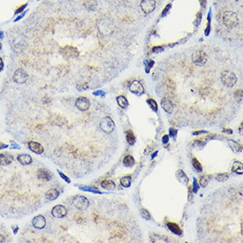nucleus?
Segmentation results:
<instances>
[{
    "instance_id": "1",
    "label": "nucleus",
    "mask_w": 243,
    "mask_h": 243,
    "mask_svg": "<svg viewBox=\"0 0 243 243\" xmlns=\"http://www.w3.org/2000/svg\"><path fill=\"white\" fill-rule=\"evenodd\" d=\"M223 21L225 26L231 29L235 28L238 23H239V18L236 13L232 12V11H226L224 14H223Z\"/></svg>"
},
{
    "instance_id": "2",
    "label": "nucleus",
    "mask_w": 243,
    "mask_h": 243,
    "mask_svg": "<svg viewBox=\"0 0 243 243\" xmlns=\"http://www.w3.org/2000/svg\"><path fill=\"white\" fill-rule=\"evenodd\" d=\"M221 81L225 86L228 88H232L237 82V76L232 71L225 70L221 73Z\"/></svg>"
},
{
    "instance_id": "3",
    "label": "nucleus",
    "mask_w": 243,
    "mask_h": 243,
    "mask_svg": "<svg viewBox=\"0 0 243 243\" xmlns=\"http://www.w3.org/2000/svg\"><path fill=\"white\" fill-rule=\"evenodd\" d=\"M208 59L207 54L204 51L199 50L196 51L192 54V61L194 65H196L198 66H203L206 64Z\"/></svg>"
},
{
    "instance_id": "4",
    "label": "nucleus",
    "mask_w": 243,
    "mask_h": 243,
    "mask_svg": "<svg viewBox=\"0 0 243 243\" xmlns=\"http://www.w3.org/2000/svg\"><path fill=\"white\" fill-rule=\"evenodd\" d=\"M59 52L66 58H78L80 55L78 49L73 45H65L60 47Z\"/></svg>"
},
{
    "instance_id": "5",
    "label": "nucleus",
    "mask_w": 243,
    "mask_h": 243,
    "mask_svg": "<svg viewBox=\"0 0 243 243\" xmlns=\"http://www.w3.org/2000/svg\"><path fill=\"white\" fill-rule=\"evenodd\" d=\"M73 204L79 211H85L89 206V201L84 196H76L73 199Z\"/></svg>"
},
{
    "instance_id": "6",
    "label": "nucleus",
    "mask_w": 243,
    "mask_h": 243,
    "mask_svg": "<svg viewBox=\"0 0 243 243\" xmlns=\"http://www.w3.org/2000/svg\"><path fill=\"white\" fill-rule=\"evenodd\" d=\"M99 126L102 129V131L106 134H111L115 129V124H114L113 120L112 119V118H110L108 116L105 117L101 119Z\"/></svg>"
},
{
    "instance_id": "7",
    "label": "nucleus",
    "mask_w": 243,
    "mask_h": 243,
    "mask_svg": "<svg viewBox=\"0 0 243 243\" xmlns=\"http://www.w3.org/2000/svg\"><path fill=\"white\" fill-rule=\"evenodd\" d=\"M28 79V73L22 68H19L15 71L13 76V80L17 84H24Z\"/></svg>"
},
{
    "instance_id": "8",
    "label": "nucleus",
    "mask_w": 243,
    "mask_h": 243,
    "mask_svg": "<svg viewBox=\"0 0 243 243\" xmlns=\"http://www.w3.org/2000/svg\"><path fill=\"white\" fill-rule=\"evenodd\" d=\"M140 6L145 14H150L156 8V0H141Z\"/></svg>"
},
{
    "instance_id": "9",
    "label": "nucleus",
    "mask_w": 243,
    "mask_h": 243,
    "mask_svg": "<svg viewBox=\"0 0 243 243\" xmlns=\"http://www.w3.org/2000/svg\"><path fill=\"white\" fill-rule=\"evenodd\" d=\"M75 106L77 109H79L81 112H86L88 110L90 106V101L88 97L85 96H80L75 101Z\"/></svg>"
},
{
    "instance_id": "10",
    "label": "nucleus",
    "mask_w": 243,
    "mask_h": 243,
    "mask_svg": "<svg viewBox=\"0 0 243 243\" xmlns=\"http://www.w3.org/2000/svg\"><path fill=\"white\" fill-rule=\"evenodd\" d=\"M66 214H67L66 208L60 204L54 206L52 210V215L56 218H63L66 216Z\"/></svg>"
},
{
    "instance_id": "11",
    "label": "nucleus",
    "mask_w": 243,
    "mask_h": 243,
    "mask_svg": "<svg viewBox=\"0 0 243 243\" xmlns=\"http://www.w3.org/2000/svg\"><path fill=\"white\" fill-rule=\"evenodd\" d=\"M129 90L136 95H141L144 93L143 85L139 81H134L129 86Z\"/></svg>"
},
{
    "instance_id": "12",
    "label": "nucleus",
    "mask_w": 243,
    "mask_h": 243,
    "mask_svg": "<svg viewBox=\"0 0 243 243\" xmlns=\"http://www.w3.org/2000/svg\"><path fill=\"white\" fill-rule=\"evenodd\" d=\"M111 233L112 235H113V237L121 238L125 234V228L122 225L115 222L111 226Z\"/></svg>"
},
{
    "instance_id": "13",
    "label": "nucleus",
    "mask_w": 243,
    "mask_h": 243,
    "mask_svg": "<svg viewBox=\"0 0 243 243\" xmlns=\"http://www.w3.org/2000/svg\"><path fill=\"white\" fill-rule=\"evenodd\" d=\"M28 149H29L32 152H34V153H35V154H37V155H41V154H42L43 151H44V149H43V147H42V145L41 143L37 142V141H28Z\"/></svg>"
},
{
    "instance_id": "14",
    "label": "nucleus",
    "mask_w": 243,
    "mask_h": 243,
    "mask_svg": "<svg viewBox=\"0 0 243 243\" xmlns=\"http://www.w3.org/2000/svg\"><path fill=\"white\" fill-rule=\"evenodd\" d=\"M32 225L36 229H43L46 225V219L42 215H37L35 216L32 220Z\"/></svg>"
},
{
    "instance_id": "15",
    "label": "nucleus",
    "mask_w": 243,
    "mask_h": 243,
    "mask_svg": "<svg viewBox=\"0 0 243 243\" xmlns=\"http://www.w3.org/2000/svg\"><path fill=\"white\" fill-rule=\"evenodd\" d=\"M36 175H37L39 179H42L43 181H50L52 179V173L49 170L44 169V168L38 169V171L36 172Z\"/></svg>"
},
{
    "instance_id": "16",
    "label": "nucleus",
    "mask_w": 243,
    "mask_h": 243,
    "mask_svg": "<svg viewBox=\"0 0 243 243\" xmlns=\"http://www.w3.org/2000/svg\"><path fill=\"white\" fill-rule=\"evenodd\" d=\"M13 157L12 154L7 153V152H4L0 154V165L3 166H6L11 165L13 162Z\"/></svg>"
},
{
    "instance_id": "17",
    "label": "nucleus",
    "mask_w": 243,
    "mask_h": 243,
    "mask_svg": "<svg viewBox=\"0 0 243 243\" xmlns=\"http://www.w3.org/2000/svg\"><path fill=\"white\" fill-rule=\"evenodd\" d=\"M161 106H162V108L164 109V111L165 112H167L169 114L172 113L174 106H173L172 102L169 98H167V97H163V98H162V100H161Z\"/></svg>"
},
{
    "instance_id": "18",
    "label": "nucleus",
    "mask_w": 243,
    "mask_h": 243,
    "mask_svg": "<svg viewBox=\"0 0 243 243\" xmlns=\"http://www.w3.org/2000/svg\"><path fill=\"white\" fill-rule=\"evenodd\" d=\"M50 121L53 124V125H56V126H63L65 123H66V120L64 117H62L61 115H59V114H52V117L50 118Z\"/></svg>"
},
{
    "instance_id": "19",
    "label": "nucleus",
    "mask_w": 243,
    "mask_h": 243,
    "mask_svg": "<svg viewBox=\"0 0 243 243\" xmlns=\"http://www.w3.org/2000/svg\"><path fill=\"white\" fill-rule=\"evenodd\" d=\"M59 191L57 188H51L50 190H48L45 194V197L47 200L50 201H53L55 199H57L59 196Z\"/></svg>"
},
{
    "instance_id": "20",
    "label": "nucleus",
    "mask_w": 243,
    "mask_h": 243,
    "mask_svg": "<svg viewBox=\"0 0 243 243\" xmlns=\"http://www.w3.org/2000/svg\"><path fill=\"white\" fill-rule=\"evenodd\" d=\"M17 160L19 163H20L22 165H28L33 162L32 158L28 154H19L17 156Z\"/></svg>"
},
{
    "instance_id": "21",
    "label": "nucleus",
    "mask_w": 243,
    "mask_h": 243,
    "mask_svg": "<svg viewBox=\"0 0 243 243\" xmlns=\"http://www.w3.org/2000/svg\"><path fill=\"white\" fill-rule=\"evenodd\" d=\"M167 227L174 234H177V235H181L182 234V230L177 223L167 222Z\"/></svg>"
},
{
    "instance_id": "22",
    "label": "nucleus",
    "mask_w": 243,
    "mask_h": 243,
    "mask_svg": "<svg viewBox=\"0 0 243 243\" xmlns=\"http://www.w3.org/2000/svg\"><path fill=\"white\" fill-rule=\"evenodd\" d=\"M97 0H83V6L88 11H95L97 7Z\"/></svg>"
},
{
    "instance_id": "23",
    "label": "nucleus",
    "mask_w": 243,
    "mask_h": 243,
    "mask_svg": "<svg viewBox=\"0 0 243 243\" xmlns=\"http://www.w3.org/2000/svg\"><path fill=\"white\" fill-rule=\"evenodd\" d=\"M176 178H177V179H178L180 183L185 184V185H186V184L188 183V181H189L188 177H187L186 174L184 172V171L181 170V169H179V170L177 171V172H176Z\"/></svg>"
},
{
    "instance_id": "24",
    "label": "nucleus",
    "mask_w": 243,
    "mask_h": 243,
    "mask_svg": "<svg viewBox=\"0 0 243 243\" xmlns=\"http://www.w3.org/2000/svg\"><path fill=\"white\" fill-rule=\"evenodd\" d=\"M232 171L233 172H235L236 174L242 175V173H243V165H242V163L239 162V161H235L232 165Z\"/></svg>"
},
{
    "instance_id": "25",
    "label": "nucleus",
    "mask_w": 243,
    "mask_h": 243,
    "mask_svg": "<svg viewBox=\"0 0 243 243\" xmlns=\"http://www.w3.org/2000/svg\"><path fill=\"white\" fill-rule=\"evenodd\" d=\"M228 144L230 146V148L235 151V152H241L242 151V145L239 144V142L235 141H232V140H229L228 141Z\"/></svg>"
},
{
    "instance_id": "26",
    "label": "nucleus",
    "mask_w": 243,
    "mask_h": 243,
    "mask_svg": "<svg viewBox=\"0 0 243 243\" xmlns=\"http://www.w3.org/2000/svg\"><path fill=\"white\" fill-rule=\"evenodd\" d=\"M101 186L106 190H113L115 188V182L111 179H105L101 182Z\"/></svg>"
},
{
    "instance_id": "27",
    "label": "nucleus",
    "mask_w": 243,
    "mask_h": 243,
    "mask_svg": "<svg viewBox=\"0 0 243 243\" xmlns=\"http://www.w3.org/2000/svg\"><path fill=\"white\" fill-rule=\"evenodd\" d=\"M117 103L121 109H126L128 106V101L124 95H119L117 97Z\"/></svg>"
},
{
    "instance_id": "28",
    "label": "nucleus",
    "mask_w": 243,
    "mask_h": 243,
    "mask_svg": "<svg viewBox=\"0 0 243 243\" xmlns=\"http://www.w3.org/2000/svg\"><path fill=\"white\" fill-rule=\"evenodd\" d=\"M134 164H135V160L134 157L131 155H126L123 159V165L126 167H132L134 165Z\"/></svg>"
},
{
    "instance_id": "29",
    "label": "nucleus",
    "mask_w": 243,
    "mask_h": 243,
    "mask_svg": "<svg viewBox=\"0 0 243 243\" xmlns=\"http://www.w3.org/2000/svg\"><path fill=\"white\" fill-rule=\"evenodd\" d=\"M79 189H81L82 191L95 193V194H102V192L99 191L98 188H96L95 186H79Z\"/></svg>"
},
{
    "instance_id": "30",
    "label": "nucleus",
    "mask_w": 243,
    "mask_h": 243,
    "mask_svg": "<svg viewBox=\"0 0 243 243\" xmlns=\"http://www.w3.org/2000/svg\"><path fill=\"white\" fill-rule=\"evenodd\" d=\"M126 141L129 145L132 146L135 143V136L132 130H127L126 132Z\"/></svg>"
},
{
    "instance_id": "31",
    "label": "nucleus",
    "mask_w": 243,
    "mask_h": 243,
    "mask_svg": "<svg viewBox=\"0 0 243 243\" xmlns=\"http://www.w3.org/2000/svg\"><path fill=\"white\" fill-rule=\"evenodd\" d=\"M165 85H166L167 89L172 91V92H173L175 90V88H176V83H175V81L172 78H170V77H168L165 80Z\"/></svg>"
},
{
    "instance_id": "32",
    "label": "nucleus",
    "mask_w": 243,
    "mask_h": 243,
    "mask_svg": "<svg viewBox=\"0 0 243 243\" xmlns=\"http://www.w3.org/2000/svg\"><path fill=\"white\" fill-rule=\"evenodd\" d=\"M192 165H193V167H194V169H196L197 172H203V166H202L200 161H199L197 158H194L192 159Z\"/></svg>"
},
{
    "instance_id": "33",
    "label": "nucleus",
    "mask_w": 243,
    "mask_h": 243,
    "mask_svg": "<svg viewBox=\"0 0 243 243\" xmlns=\"http://www.w3.org/2000/svg\"><path fill=\"white\" fill-rule=\"evenodd\" d=\"M120 184L124 187H129L131 186V177L128 176H124L120 179Z\"/></svg>"
},
{
    "instance_id": "34",
    "label": "nucleus",
    "mask_w": 243,
    "mask_h": 243,
    "mask_svg": "<svg viewBox=\"0 0 243 243\" xmlns=\"http://www.w3.org/2000/svg\"><path fill=\"white\" fill-rule=\"evenodd\" d=\"M215 178H216V179H217L218 181L224 182V181H225L226 179H228L229 174H228L227 172H220V173L217 174Z\"/></svg>"
},
{
    "instance_id": "35",
    "label": "nucleus",
    "mask_w": 243,
    "mask_h": 243,
    "mask_svg": "<svg viewBox=\"0 0 243 243\" xmlns=\"http://www.w3.org/2000/svg\"><path fill=\"white\" fill-rule=\"evenodd\" d=\"M147 104L149 105V106L154 111V112H158V104H157V102L154 100V99H152V98H148L147 99Z\"/></svg>"
},
{
    "instance_id": "36",
    "label": "nucleus",
    "mask_w": 243,
    "mask_h": 243,
    "mask_svg": "<svg viewBox=\"0 0 243 243\" xmlns=\"http://www.w3.org/2000/svg\"><path fill=\"white\" fill-rule=\"evenodd\" d=\"M205 145H206V142L204 141H203V140H196V141H194L193 147L198 148V149H203Z\"/></svg>"
},
{
    "instance_id": "37",
    "label": "nucleus",
    "mask_w": 243,
    "mask_h": 243,
    "mask_svg": "<svg viewBox=\"0 0 243 243\" xmlns=\"http://www.w3.org/2000/svg\"><path fill=\"white\" fill-rule=\"evenodd\" d=\"M210 179H211V178H210V176H208V175H206V176H202V177L199 179V184H200V186H203V187H205V186H207V184H208Z\"/></svg>"
},
{
    "instance_id": "38",
    "label": "nucleus",
    "mask_w": 243,
    "mask_h": 243,
    "mask_svg": "<svg viewBox=\"0 0 243 243\" xmlns=\"http://www.w3.org/2000/svg\"><path fill=\"white\" fill-rule=\"evenodd\" d=\"M141 217L146 219V220H150L151 218V216H150V213L149 212V211H147L146 209H141Z\"/></svg>"
},
{
    "instance_id": "39",
    "label": "nucleus",
    "mask_w": 243,
    "mask_h": 243,
    "mask_svg": "<svg viewBox=\"0 0 243 243\" xmlns=\"http://www.w3.org/2000/svg\"><path fill=\"white\" fill-rule=\"evenodd\" d=\"M27 6H28V3H25V4H23V5H21V6H18V8L15 10V14L22 13L24 12V10L27 8Z\"/></svg>"
},
{
    "instance_id": "40",
    "label": "nucleus",
    "mask_w": 243,
    "mask_h": 243,
    "mask_svg": "<svg viewBox=\"0 0 243 243\" xmlns=\"http://www.w3.org/2000/svg\"><path fill=\"white\" fill-rule=\"evenodd\" d=\"M234 95H235L236 99H237L238 101H241V99H242V90H241V89L236 90L235 93H234Z\"/></svg>"
},
{
    "instance_id": "41",
    "label": "nucleus",
    "mask_w": 243,
    "mask_h": 243,
    "mask_svg": "<svg viewBox=\"0 0 243 243\" xmlns=\"http://www.w3.org/2000/svg\"><path fill=\"white\" fill-rule=\"evenodd\" d=\"M88 83H81V84H78L77 85V89L80 90V91H82V90H85V89H88Z\"/></svg>"
},
{
    "instance_id": "42",
    "label": "nucleus",
    "mask_w": 243,
    "mask_h": 243,
    "mask_svg": "<svg viewBox=\"0 0 243 243\" xmlns=\"http://www.w3.org/2000/svg\"><path fill=\"white\" fill-rule=\"evenodd\" d=\"M177 134H178V130H177V129L172 128V127L169 129V134H168V135H169L170 137H172V138L174 139L175 136L177 135Z\"/></svg>"
},
{
    "instance_id": "43",
    "label": "nucleus",
    "mask_w": 243,
    "mask_h": 243,
    "mask_svg": "<svg viewBox=\"0 0 243 243\" xmlns=\"http://www.w3.org/2000/svg\"><path fill=\"white\" fill-rule=\"evenodd\" d=\"M164 51V47L161 46V45H158V46H155L152 48V52H155V53H158V52H161Z\"/></svg>"
},
{
    "instance_id": "44",
    "label": "nucleus",
    "mask_w": 243,
    "mask_h": 243,
    "mask_svg": "<svg viewBox=\"0 0 243 243\" xmlns=\"http://www.w3.org/2000/svg\"><path fill=\"white\" fill-rule=\"evenodd\" d=\"M199 190V185L198 182L196 180V179H194V184H193V191L194 193H197V191Z\"/></svg>"
},
{
    "instance_id": "45",
    "label": "nucleus",
    "mask_w": 243,
    "mask_h": 243,
    "mask_svg": "<svg viewBox=\"0 0 243 243\" xmlns=\"http://www.w3.org/2000/svg\"><path fill=\"white\" fill-rule=\"evenodd\" d=\"M58 172H59V176L61 177V179H63L66 182H67V183H70L71 182V179H69V177H67L66 174H64L63 172H61L60 171H58Z\"/></svg>"
},
{
    "instance_id": "46",
    "label": "nucleus",
    "mask_w": 243,
    "mask_h": 243,
    "mask_svg": "<svg viewBox=\"0 0 243 243\" xmlns=\"http://www.w3.org/2000/svg\"><path fill=\"white\" fill-rule=\"evenodd\" d=\"M74 219H75V221H76L78 224H82V223L85 222V218H83V217L81 216V215H76L75 218H74Z\"/></svg>"
},
{
    "instance_id": "47",
    "label": "nucleus",
    "mask_w": 243,
    "mask_h": 243,
    "mask_svg": "<svg viewBox=\"0 0 243 243\" xmlns=\"http://www.w3.org/2000/svg\"><path fill=\"white\" fill-rule=\"evenodd\" d=\"M153 66H154V61H153V60H150V61L148 62L147 66H146V73H149L150 70V68H151Z\"/></svg>"
},
{
    "instance_id": "48",
    "label": "nucleus",
    "mask_w": 243,
    "mask_h": 243,
    "mask_svg": "<svg viewBox=\"0 0 243 243\" xmlns=\"http://www.w3.org/2000/svg\"><path fill=\"white\" fill-rule=\"evenodd\" d=\"M171 6H171V4H169V5H167V6H165V9H164V11L162 12V15H163V16L166 15V13H168V11L171 9Z\"/></svg>"
},
{
    "instance_id": "49",
    "label": "nucleus",
    "mask_w": 243,
    "mask_h": 243,
    "mask_svg": "<svg viewBox=\"0 0 243 243\" xmlns=\"http://www.w3.org/2000/svg\"><path fill=\"white\" fill-rule=\"evenodd\" d=\"M27 12H28V11H24V12H23V13H21V15H19V16H18V17H17V18H16L15 20H14V22H17V21H19L20 20H21V19H22V18H23V17H24V16L26 15Z\"/></svg>"
},
{
    "instance_id": "50",
    "label": "nucleus",
    "mask_w": 243,
    "mask_h": 243,
    "mask_svg": "<svg viewBox=\"0 0 243 243\" xmlns=\"http://www.w3.org/2000/svg\"><path fill=\"white\" fill-rule=\"evenodd\" d=\"M162 141H163L164 144L168 143V141H169V135H168V134H165V135L162 137Z\"/></svg>"
},
{
    "instance_id": "51",
    "label": "nucleus",
    "mask_w": 243,
    "mask_h": 243,
    "mask_svg": "<svg viewBox=\"0 0 243 243\" xmlns=\"http://www.w3.org/2000/svg\"><path fill=\"white\" fill-rule=\"evenodd\" d=\"M94 95H101V96H105V93L102 90H98V91H95L94 92Z\"/></svg>"
},
{
    "instance_id": "52",
    "label": "nucleus",
    "mask_w": 243,
    "mask_h": 243,
    "mask_svg": "<svg viewBox=\"0 0 243 243\" xmlns=\"http://www.w3.org/2000/svg\"><path fill=\"white\" fill-rule=\"evenodd\" d=\"M210 32H211V24H210V21H209L208 24H207V27H206V29H205L204 33H205L206 35H208L210 34Z\"/></svg>"
},
{
    "instance_id": "53",
    "label": "nucleus",
    "mask_w": 243,
    "mask_h": 243,
    "mask_svg": "<svg viewBox=\"0 0 243 243\" xmlns=\"http://www.w3.org/2000/svg\"><path fill=\"white\" fill-rule=\"evenodd\" d=\"M208 132L207 131H204V130H202V131H194L193 132V134L194 135H199L201 134H207Z\"/></svg>"
},
{
    "instance_id": "54",
    "label": "nucleus",
    "mask_w": 243,
    "mask_h": 243,
    "mask_svg": "<svg viewBox=\"0 0 243 243\" xmlns=\"http://www.w3.org/2000/svg\"><path fill=\"white\" fill-rule=\"evenodd\" d=\"M4 66H5V65H4L3 59H2V58H0V72H2V71H3Z\"/></svg>"
},
{
    "instance_id": "55",
    "label": "nucleus",
    "mask_w": 243,
    "mask_h": 243,
    "mask_svg": "<svg viewBox=\"0 0 243 243\" xmlns=\"http://www.w3.org/2000/svg\"><path fill=\"white\" fill-rule=\"evenodd\" d=\"M223 132H224V133H226V134H231L232 133V129H230V128H227V127L225 128H225L223 129Z\"/></svg>"
},
{
    "instance_id": "56",
    "label": "nucleus",
    "mask_w": 243,
    "mask_h": 243,
    "mask_svg": "<svg viewBox=\"0 0 243 243\" xmlns=\"http://www.w3.org/2000/svg\"><path fill=\"white\" fill-rule=\"evenodd\" d=\"M8 147L7 144H5L3 142H0V150H3V149H6Z\"/></svg>"
},
{
    "instance_id": "57",
    "label": "nucleus",
    "mask_w": 243,
    "mask_h": 243,
    "mask_svg": "<svg viewBox=\"0 0 243 243\" xmlns=\"http://www.w3.org/2000/svg\"><path fill=\"white\" fill-rule=\"evenodd\" d=\"M11 143H12V145H11V148H16V149H20V146H19L18 144H16L15 142H13V141H11Z\"/></svg>"
},
{
    "instance_id": "58",
    "label": "nucleus",
    "mask_w": 243,
    "mask_h": 243,
    "mask_svg": "<svg viewBox=\"0 0 243 243\" xmlns=\"http://www.w3.org/2000/svg\"><path fill=\"white\" fill-rule=\"evenodd\" d=\"M6 237H5L3 234L0 233V242L2 243V242H6Z\"/></svg>"
},
{
    "instance_id": "59",
    "label": "nucleus",
    "mask_w": 243,
    "mask_h": 243,
    "mask_svg": "<svg viewBox=\"0 0 243 243\" xmlns=\"http://www.w3.org/2000/svg\"><path fill=\"white\" fill-rule=\"evenodd\" d=\"M200 2V5L203 6V7H205L206 6V0H199Z\"/></svg>"
},
{
    "instance_id": "60",
    "label": "nucleus",
    "mask_w": 243,
    "mask_h": 243,
    "mask_svg": "<svg viewBox=\"0 0 243 243\" xmlns=\"http://www.w3.org/2000/svg\"><path fill=\"white\" fill-rule=\"evenodd\" d=\"M242 126H243V123L241 122V124H240V126H239V131L240 134H242Z\"/></svg>"
},
{
    "instance_id": "61",
    "label": "nucleus",
    "mask_w": 243,
    "mask_h": 243,
    "mask_svg": "<svg viewBox=\"0 0 243 243\" xmlns=\"http://www.w3.org/2000/svg\"><path fill=\"white\" fill-rule=\"evenodd\" d=\"M0 37H1V38L4 37V33H3L2 31H0Z\"/></svg>"
},
{
    "instance_id": "62",
    "label": "nucleus",
    "mask_w": 243,
    "mask_h": 243,
    "mask_svg": "<svg viewBox=\"0 0 243 243\" xmlns=\"http://www.w3.org/2000/svg\"><path fill=\"white\" fill-rule=\"evenodd\" d=\"M157 155H158V151H157L156 153H154V154H153V156H152V158H151L153 159V158H154L155 157H157Z\"/></svg>"
},
{
    "instance_id": "63",
    "label": "nucleus",
    "mask_w": 243,
    "mask_h": 243,
    "mask_svg": "<svg viewBox=\"0 0 243 243\" xmlns=\"http://www.w3.org/2000/svg\"><path fill=\"white\" fill-rule=\"evenodd\" d=\"M1 49H2V42H0V50H1Z\"/></svg>"
}]
</instances>
